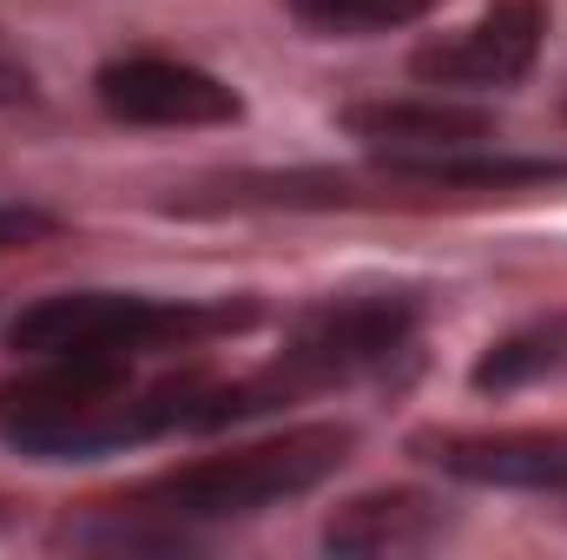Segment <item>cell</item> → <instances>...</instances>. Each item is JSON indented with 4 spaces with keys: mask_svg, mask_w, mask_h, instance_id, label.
I'll list each match as a JSON object with an SVG mask.
<instances>
[{
    "mask_svg": "<svg viewBox=\"0 0 567 560\" xmlns=\"http://www.w3.org/2000/svg\"><path fill=\"white\" fill-rule=\"evenodd\" d=\"M33 238H53V211H33V205H0V251L33 245Z\"/></svg>",
    "mask_w": 567,
    "mask_h": 560,
    "instance_id": "obj_13",
    "label": "cell"
},
{
    "mask_svg": "<svg viewBox=\"0 0 567 560\" xmlns=\"http://www.w3.org/2000/svg\"><path fill=\"white\" fill-rule=\"evenodd\" d=\"M198 205H231V211H251V205H350V185L330 178V172H290V178H231L218 198H192L185 211Z\"/></svg>",
    "mask_w": 567,
    "mask_h": 560,
    "instance_id": "obj_12",
    "label": "cell"
},
{
    "mask_svg": "<svg viewBox=\"0 0 567 560\" xmlns=\"http://www.w3.org/2000/svg\"><path fill=\"white\" fill-rule=\"evenodd\" d=\"M357 448V428L343 422H317V428H284L271 442L231 448V455H205L192 468H172L158 481H145L133 508L145 521H165L172 535L192 521H238V515H265L290 495H310L317 481H330Z\"/></svg>",
    "mask_w": 567,
    "mask_h": 560,
    "instance_id": "obj_2",
    "label": "cell"
},
{
    "mask_svg": "<svg viewBox=\"0 0 567 560\" xmlns=\"http://www.w3.org/2000/svg\"><path fill=\"white\" fill-rule=\"evenodd\" d=\"M343 133L377 145L390 165H410V158H435V152L495 145V120L482 106H455V100H357V106H343Z\"/></svg>",
    "mask_w": 567,
    "mask_h": 560,
    "instance_id": "obj_7",
    "label": "cell"
},
{
    "mask_svg": "<svg viewBox=\"0 0 567 560\" xmlns=\"http://www.w3.org/2000/svg\"><path fill=\"white\" fill-rule=\"evenodd\" d=\"M100 106L126 126H231L245 106L238 93L192 66V60H165V53H133V60H106L93 80Z\"/></svg>",
    "mask_w": 567,
    "mask_h": 560,
    "instance_id": "obj_5",
    "label": "cell"
},
{
    "mask_svg": "<svg viewBox=\"0 0 567 560\" xmlns=\"http://www.w3.org/2000/svg\"><path fill=\"white\" fill-rule=\"evenodd\" d=\"M251 323V310L238 303H158L133 290H66V297H40L33 310L13 317L7 343L33 363V356H140L158 343H192L212 330H238Z\"/></svg>",
    "mask_w": 567,
    "mask_h": 560,
    "instance_id": "obj_3",
    "label": "cell"
},
{
    "mask_svg": "<svg viewBox=\"0 0 567 560\" xmlns=\"http://www.w3.org/2000/svg\"><path fill=\"white\" fill-rule=\"evenodd\" d=\"M567 376V310L542 317V323H522L508 336H495L475 370H468V390L475 396H515L528 383H555Z\"/></svg>",
    "mask_w": 567,
    "mask_h": 560,
    "instance_id": "obj_9",
    "label": "cell"
},
{
    "mask_svg": "<svg viewBox=\"0 0 567 560\" xmlns=\"http://www.w3.org/2000/svg\"><path fill=\"white\" fill-rule=\"evenodd\" d=\"M410 455L468 488L567 495V428H495V435H416Z\"/></svg>",
    "mask_w": 567,
    "mask_h": 560,
    "instance_id": "obj_6",
    "label": "cell"
},
{
    "mask_svg": "<svg viewBox=\"0 0 567 560\" xmlns=\"http://www.w3.org/2000/svg\"><path fill=\"white\" fill-rule=\"evenodd\" d=\"M442 0H290V13L317 33H390V27H416Z\"/></svg>",
    "mask_w": 567,
    "mask_h": 560,
    "instance_id": "obj_11",
    "label": "cell"
},
{
    "mask_svg": "<svg viewBox=\"0 0 567 560\" xmlns=\"http://www.w3.org/2000/svg\"><path fill=\"white\" fill-rule=\"evenodd\" d=\"M396 178H423V185H475V191H528V185H567V158H522V152H435V158H410L390 165Z\"/></svg>",
    "mask_w": 567,
    "mask_h": 560,
    "instance_id": "obj_10",
    "label": "cell"
},
{
    "mask_svg": "<svg viewBox=\"0 0 567 560\" xmlns=\"http://www.w3.org/2000/svg\"><path fill=\"white\" fill-rule=\"evenodd\" d=\"M205 383H133L126 356H33L27 376L0 383V442L33 462H93L140 448L165 428H192Z\"/></svg>",
    "mask_w": 567,
    "mask_h": 560,
    "instance_id": "obj_1",
    "label": "cell"
},
{
    "mask_svg": "<svg viewBox=\"0 0 567 560\" xmlns=\"http://www.w3.org/2000/svg\"><path fill=\"white\" fill-rule=\"evenodd\" d=\"M442 535H449V508H442V495H423V488L357 495L323 521L330 554H423Z\"/></svg>",
    "mask_w": 567,
    "mask_h": 560,
    "instance_id": "obj_8",
    "label": "cell"
},
{
    "mask_svg": "<svg viewBox=\"0 0 567 560\" xmlns=\"http://www.w3.org/2000/svg\"><path fill=\"white\" fill-rule=\"evenodd\" d=\"M542 33H548V0H488L462 33L429 40L410 60V73L429 80V86H462V93L515 86L535 66Z\"/></svg>",
    "mask_w": 567,
    "mask_h": 560,
    "instance_id": "obj_4",
    "label": "cell"
},
{
    "mask_svg": "<svg viewBox=\"0 0 567 560\" xmlns=\"http://www.w3.org/2000/svg\"><path fill=\"white\" fill-rule=\"evenodd\" d=\"M20 100H33V73L0 46V106H20Z\"/></svg>",
    "mask_w": 567,
    "mask_h": 560,
    "instance_id": "obj_14",
    "label": "cell"
}]
</instances>
